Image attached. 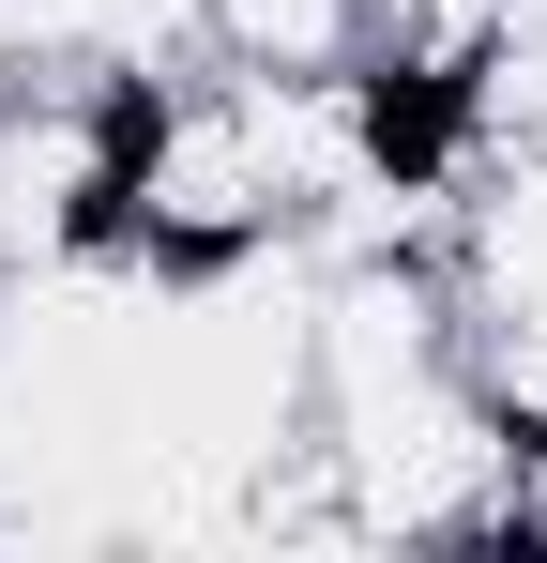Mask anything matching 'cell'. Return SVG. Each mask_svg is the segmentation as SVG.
<instances>
[{
	"instance_id": "1",
	"label": "cell",
	"mask_w": 547,
	"mask_h": 563,
	"mask_svg": "<svg viewBox=\"0 0 547 563\" xmlns=\"http://www.w3.org/2000/svg\"><path fill=\"white\" fill-rule=\"evenodd\" d=\"M122 213V92L0 77V275H46Z\"/></svg>"
},
{
	"instance_id": "2",
	"label": "cell",
	"mask_w": 547,
	"mask_h": 563,
	"mask_svg": "<svg viewBox=\"0 0 547 563\" xmlns=\"http://www.w3.org/2000/svg\"><path fill=\"white\" fill-rule=\"evenodd\" d=\"M168 62H198V0H0V77L153 92Z\"/></svg>"
}]
</instances>
